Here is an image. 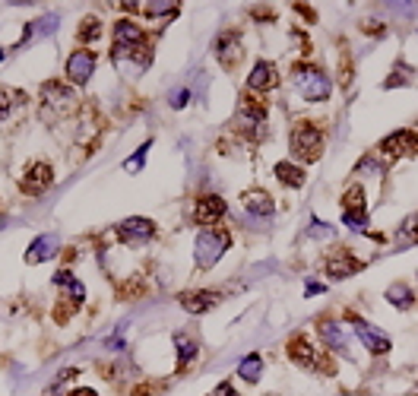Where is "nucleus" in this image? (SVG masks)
<instances>
[{
  "mask_svg": "<svg viewBox=\"0 0 418 396\" xmlns=\"http://www.w3.org/2000/svg\"><path fill=\"white\" fill-rule=\"evenodd\" d=\"M286 352H288V358H292L295 365H301V368L314 365V349H311V339L307 336H292L288 339V346H286Z\"/></svg>",
  "mask_w": 418,
  "mask_h": 396,
  "instance_id": "nucleus-19",
  "label": "nucleus"
},
{
  "mask_svg": "<svg viewBox=\"0 0 418 396\" xmlns=\"http://www.w3.org/2000/svg\"><path fill=\"white\" fill-rule=\"evenodd\" d=\"M307 235H314V238H329V235H333V229H329V225H323V222H311Z\"/></svg>",
  "mask_w": 418,
  "mask_h": 396,
  "instance_id": "nucleus-32",
  "label": "nucleus"
},
{
  "mask_svg": "<svg viewBox=\"0 0 418 396\" xmlns=\"http://www.w3.org/2000/svg\"><path fill=\"white\" fill-rule=\"evenodd\" d=\"M54 26H57V16H45V19H38V23H29L23 32V38H19V45H29V42H35V38L48 35L45 29H54Z\"/></svg>",
  "mask_w": 418,
  "mask_h": 396,
  "instance_id": "nucleus-25",
  "label": "nucleus"
},
{
  "mask_svg": "<svg viewBox=\"0 0 418 396\" xmlns=\"http://www.w3.org/2000/svg\"><path fill=\"white\" fill-rule=\"evenodd\" d=\"M238 378L247 380V384H260V378H263V358H260L257 352H254V355H244V358H241Z\"/></svg>",
  "mask_w": 418,
  "mask_h": 396,
  "instance_id": "nucleus-20",
  "label": "nucleus"
},
{
  "mask_svg": "<svg viewBox=\"0 0 418 396\" xmlns=\"http://www.w3.org/2000/svg\"><path fill=\"white\" fill-rule=\"evenodd\" d=\"M295 10H298V13H301V16H305V19H311V23L317 19V13H314L311 6H307V4H295Z\"/></svg>",
  "mask_w": 418,
  "mask_h": 396,
  "instance_id": "nucleus-34",
  "label": "nucleus"
},
{
  "mask_svg": "<svg viewBox=\"0 0 418 396\" xmlns=\"http://www.w3.org/2000/svg\"><path fill=\"white\" fill-rule=\"evenodd\" d=\"M178 302H181V308L191 311V314H206L219 304V295H215V292H206V289H193V292H181Z\"/></svg>",
  "mask_w": 418,
  "mask_h": 396,
  "instance_id": "nucleus-14",
  "label": "nucleus"
},
{
  "mask_svg": "<svg viewBox=\"0 0 418 396\" xmlns=\"http://www.w3.org/2000/svg\"><path fill=\"white\" fill-rule=\"evenodd\" d=\"M225 216V200L222 197H215V194H206V197H200L197 200V209H193V219H197L203 229H213L215 222Z\"/></svg>",
  "mask_w": 418,
  "mask_h": 396,
  "instance_id": "nucleus-12",
  "label": "nucleus"
},
{
  "mask_svg": "<svg viewBox=\"0 0 418 396\" xmlns=\"http://www.w3.org/2000/svg\"><path fill=\"white\" fill-rule=\"evenodd\" d=\"M232 248V231L225 229H203L197 235V248H193V257H197L200 270H209V266L219 263V257Z\"/></svg>",
  "mask_w": 418,
  "mask_h": 396,
  "instance_id": "nucleus-1",
  "label": "nucleus"
},
{
  "mask_svg": "<svg viewBox=\"0 0 418 396\" xmlns=\"http://www.w3.org/2000/svg\"><path fill=\"white\" fill-rule=\"evenodd\" d=\"M54 285H60V292L67 295V304H60V308L54 311V320H60V324H64V320L73 314V308H79V304H83L86 289H83V282H79L70 270H57V273H54Z\"/></svg>",
  "mask_w": 418,
  "mask_h": 396,
  "instance_id": "nucleus-4",
  "label": "nucleus"
},
{
  "mask_svg": "<svg viewBox=\"0 0 418 396\" xmlns=\"http://www.w3.org/2000/svg\"><path fill=\"white\" fill-rule=\"evenodd\" d=\"M342 209H346V213L365 209V187H361V184H352V187L342 194Z\"/></svg>",
  "mask_w": 418,
  "mask_h": 396,
  "instance_id": "nucleus-26",
  "label": "nucleus"
},
{
  "mask_svg": "<svg viewBox=\"0 0 418 396\" xmlns=\"http://www.w3.org/2000/svg\"><path fill=\"white\" fill-rule=\"evenodd\" d=\"M387 302L393 304L396 311H409V308H412V302H415L412 285H402V282L390 285V289H387Z\"/></svg>",
  "mask_w": 418,
  "mask_h": 396,
  "instance_id": "nucleus-21",
  "label": "nucleus"
},
{
  "mask_svg": "<svg viewBox=\"0 0 418 396\" xmlns=\"http://www.w3.org/2000/svg\"><path fill=\"white\" fill-rule=\"evenodd\" d=\"M0 60H4V48H0Z\"/></svg>",
  "mask_w": 418,
  "mask_h": 396,
  "instance_id": "nucleus-38",
  "label": "nucleus"
},
{
  "mask_svg": "<svg viewBox=\"0 0 418 396\" xmlns=\"http://www.w3.org/2000/svg\"><path fill=\"white\" fill-rule=\"evenodd\" d=\"M187 101H191V92H187V89H174L171 92V108H184Z\"/></svg>",
  "mask_w": 418,
  "mask_h": 396,
  "instance_id": "nucleus-31",
  "label": "nucleus"
},
{
  "mask_svg": "<svg viewBox=\"0 0 418 396\" xmlns=\"http://www.w3.org/2000/svg\"><path fill=\"white\" fill-rule=\"evenodd\" d=\"M317 330H320V336L327 339V346L329 349H336V352H342L346 355L349 352V343H346V333H342V326L336 324V320H329V317H323L320 324H317Z\"/></svg>",
  "mask_w": 418,
  "mask_h": 396,
  "instance_id": "nucleus-18",
  "label": "nucleus"
},
{
  "mask_svg": "<svg viewBox=\"0 0 418 396\" xmlns=\"http://www.w3.org/2000/svg\"><path fill=\"white\" fill-rule=\"evenodd\" d=\"M320 292H323L320 282H307V285H305V295H307V298H311V295H320Z\"/></svg>",
  "mask_w": 418,
  "mask_h": 396,
  "instance_id": "nucleus-35",
  "label": "nucleus"
},
{
  "mask_svg": "<svg viewBox=\"0 0 418 396\" xmlns=\"http://www.w3.org/2000/svg\"><path fill=\"white\" fill-rule=\"evenodd\" d=\"M380 153L390 155V159H409V155L418 153V133L415 131H396L393 136L380 143Z\"/></svg>",
  "mask_w": 418,
  "mask_h": 396,
  "instance_id": "nucleus-9",
  "label": "nucleus"
},
{
  "mask_svg": "<svg viewBox=\"0 0 418 396\" xmlns=\"http://www.w3.org/2000/svg\"><path fill=\"white\" fill-rule=\"evenodd\" d=\"M42 108H57V114H70L77 111V99L67 86L60 83H45L42 86Z\"/></svg>",
  "mask_w": 418,
  "mask_h": 396,
  "instance_id": "nucleus-10",
  "label": "nucleus"
},
{
  "mask_svg": "<svg viewBox=\"0 0 418 396\" xmlns=\"http://www.w3.org/2000/svg\"><path fill=\"white\" fill-rule=\"evenodd\" d=\"M295 89L305 101H327L329 92H333V83L329 77L320 70V67H311V64H301L295 70Z\"/></svg>",
  "mask_w": 418,
  "mask_h": 396,
  "instance_id": "nucleus-2",
  "label": "nucleus"
},
{
  "mask_svg": "<svg viewBox=\"0 0 418 396\" xmlns=\"http://www.w3.org/2000/svg\"><path fill=\"white\" fill-rule=\"evenodd\" d=\"M98 35H102V19H98V16H86L83 23H79L77 38H79V42H96Z\"/></svg>",
  "mask_w": 418,
  "mask_h": 396,
  "instance_id": "nucleus-27",
  "label": "nucleus"
},
{
  "mask_svg": "<svg viewBox=\"0 0 418 396\" xmlns=\"http://www.w3.org/2000/svg\"><path fill=\"white\" fill-rule=\"evenodd\" d=\"M292 153H295V159H301V162H317L320 159V153H323L320 127L311 124V121H301V124L292 131Z\"/></svg>",
  "mask_w": 418,
  "mask_h": 396,
  "instance_id": "nucleus-3",
  "label": "nucleus"
},
{
  "mask_svg": "<svg viewBox=\"0 0 418 396\" xmlns=\"http://www.w3.org/2000/svg\"><path fill=\"white\" fill-rule=\"evenodd\" d=\"M276 177L282 184H288V187H305V168L292 165V162H279L276 165Z\"/></svg>",
  "mask_w": 418,
  "mask_h": 396,
  "instance_id": "nucleus-24",
  "label": "nucleus"
},
{
  "mask_svg": "<svg viewBox=\"0 0 418 396\" xmlns=\"http://www.w3.org/2000/svg\"><path fill=\"white\" fill-rule=\"evenodd\" d=\"M241 114H244V118H251L254 124H260V121L266 118V105H263V99H257L254 92H244V95H241Z\"/></svg>",
  "mask_w": 418,
  "mask_h": 396,
  "instance_id": "nucleus-23",
  "label": "nucleus"
},
{
  "mask_svg": "<svg viewBox=\"0 0 418 396\" xmlns=\"http://www.w3.org/2000/svg\"><path fill=\"white\" fill-rule=\"evenodd\" d=\"M215 396H238V393H235V387H232V384H219Z\"/></svg>",
  "mask_w": 418,
  "mask_h": 396,
  "instance_id": "nucleus-36",
  "label": "nucleus"
},
{
  "mask_svg": "<svg viewBox=\"0 0 418 396\" xmlns=\"http://www.w3.org/2000/svg\"><path fill=\"white\" fill-rule=\"evenodd\" d=\"M342 222H346L352 231H365L368 229V213L365 209H358V213H346L342 216Z\"/></svg>",
  "mask_w": 418,
  "mask_h": 396,
  "instance_id": "nucleus-30",
  "label": "nucleus"
},
{
  "mask_svg": "<svg viewBox=\"0 0 418 396\" xmlns=\"http://www.w3.org/2000/svg\"><path fill=\"white\" fill-rule=\"evenodd\" d=\"M349 320H352V326H355V333H358V339H361V346L371 352V355H383V352H390V336L383 330H377V326H371L368 320H361L358 314H349Z\"/></svg>",
  "mask_w": 418,
  "mask_h": 396,
  "instance_id": "nucleus-6",
  "label": "nucleus"
},
{
  "mask_svg": "<svg viewBox=\"0 0 418 396\" xmlns=\"http://www.w3.org/2000/svg\"><path fill=\"white\" fill-rule=\"evenodd\" d=\"M92 70H96V54L86 51V48H79V51H73L70 57H67V79H70L73 86L89 83Z\"/></svg>",
  "mask_w": 418,
  "mask_h": 396,
  "instance_id": "nucleus-8",
  "label": "nucleus"
},
{
  "mask_svg": "<svg viewBox=\"0 0 418 396\" xmlns=\"http://www.w3.org/2000/svg\"><path fill=\"white\" fill-rule=\"evenodd\" d=\"M60 251V238L57 235H38L35 241L29 244L26 251V263H45V260H54Z\"/></svg>",
  "mask_w": 418,
  "mask_h": 396,
  "instance_id": "nucleus-13",
  "label": "nucleus"
},
{
  "mask_svg": "<svg viewBox=\"0 0 418 396\" xmlns=\"http://www.w3.org/2000/svg\"><path fill=\"white\" fill-rule=\"evenodd\" d=\"M241 207H244L251 216H273V197L260 187L244 190V194H241Z\"/></svg>",
  "mask_w": 418,
  "mask_h": 396,
  "instance_id": "nucleus-17",
  "label": "nucleus"
},
{
  "mask_svg": "<svg viewBox=\"0 0 418 396\" xmlns=\"http://www.w3.org/2000/svg\"><path fill=\"white\" fill-rule=\"evenodd\" d=\"M70 396H98L92 387H77V390H70Z\"/></svg>",
  "mask_w": 418,
  "mask_h": 396,
  "instance_id": "nucleus-37",
  "label": "nucleus"
},
{
  "mask_svg": "<svg viewBox=\"0 0 418 396\" xmlns=\"http://www.w3.org/2000/svg\"><path fill=\"white\" fill-rule=\"evenodd\" d=\"M149 149H152V140H146V143H143V146H140V149H137V153H133V155H130V159H127V162H124V168H127V172H130V175H137V172H140V168H143V162H146V153H149Z\"/></svg>",
  "mask_w": 418,
  "mask_h": 396,
  "instance_id": "nucleus-28",
  "label": "nucleus"
},
{
  "mask_svg": "<svg viewBox=\"0 0 418 396\" xmlns=\"http://www.w3.org/2000/svg\"><path fill=\"white\" fill-rule=\"evenodd\" d=\"M6 114H10V95L0 92V121H4Z\"/></svg>",
  "mask_w": 418,
  "mask_h": 396,
  "instance_id": "nucleus-33",
  "label": "nucleus"
},
{
  "mask_svg": "<svg viewBox=\"0 0 418 396\" xmlns=\"http://www.w3.org/2000/svg\"><path fill=\"white\" fill-rule=\"evenodd\" d=\"M276 83H279V77H276V67L269 64V60L254 64L251 77H247V89H251V92H269Z\"/></svg>",
  "mask_w": 418,
  "mask_h": 396,
  "instance_id": "nucleus-15",
  "label": "nucleus"
},
{
  "mask_svg": "<svg viewBox=\"0 0 418 396\" xmlns=\"http://www.w3.org/2000/svg\"><path fill=\"white\" fill-rule=\"evenodd\" d=\"M51 184H54V168L48 165V162H32L29 172H26L23 181H19V190H23L26 197H42Z\"/></svg>",
  "mask_w": 418,
  "mask_h": 396,
  "instance_id": "nucleus-5",
  "label": "nucleus"
},
{
  "mask_svg": "<svg viewBox=\"0 0 418 396\" xmlns=\"http://www.w3.org/2000/svg\"><path fill=\"white\" fill-rule=\"evenodd\" d=\"M174 349H178V371H184L193 361V355H197V343L187 333H174Z\"/></svg>",
  "mask_w": 418,
  "mask_h": 396,
  "instance_id": "nucleus-22",
  "label": "nucleus"
},
{
  "mask_svg": "<svg viewBox=\"0 0 418 396\" xmlns=\"http://www.w3.org/2000/svg\"><path fill=\"white\" fill-rule=\"evenodd\" d=\"M215 54H219L222 67H235L241 60V42H238V32H222L215 38Z\"/></svg>",
  "mask_w": 418,
  "mask_h": 396,
  "instance_id": "nucleus-16",
  "label": "nucleus"
},
{
  "mask_svg": "<svg viewBox=\"0 0 418 396\" xmlns=\"http://www.w3.org/2000/svg\"><path fill=\"white\" fill-rule=\"evenodd\" d=\"M323 266H327V276L329 279H349V276H355V273H358L365 263H361L355 254H349V251H336V254L327 257V263H323Z\"/></svg>",
  "mask_w": 418,
  "mask_h": 396,
  "instance_id": "nucleus-11",
  "label": "nucleus"
},
{
  "mask_svg": "<svg viewBox=\"0 0 418 396\" xmlns=\"http://www.w3.org/2000/svg\"><path fill=\"white\" fill-rule=\"evenodd\" d=\"M140 10L146 16H171V13H178V4L174 0H168V4H140Z\"/></svg>",
  "mask_w": 418,
  "mask_h": 396,
  "instance_id": "nucleus-29",
  "label": "nucleus"
},
{
  "mask_svg": "<svg viewBox=\"0 0 418 396\" xmlns=\"http://www.w3.org/2000/svg\"><path fill=\"white\" fill-rule=\"evenodd\" d=\"M118 238L124 244H146V241H152L156 238V222L152 219H143V216H133V219H124L118 225Z\"/></svg>",
  "mask_w": 418,
  "mask_h": 396,
  "instance_id": "nucleus-7",
  "label": "nucleus"
}]
</instances>
